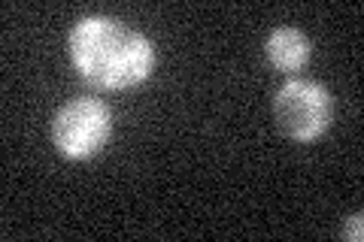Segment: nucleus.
Listing matches in <instances>:
<instances>
[{
	"mask_svg": "<svg viewBox=\"0 0 364 242\" xmlns=\"http://www.w3.org/2000/svg\"><path fill=\"white\" fill-rule=\"evenodd\" d=\"M264 52H267V61L277 67V70L298 73L306 67V61H310L313 45H310V37L298 28H277L267 37Z\"/></svg>",
	"mask_w": 364,
	"mask_h": 242,
	"instance_id": "4",
	"label": "nucleus"
},
{
	"mask_svg": "<svg viewBox=\"0 0 364 242\" xmlns=\"http://www.w3.org/2000/svg\"><path fill=\"white\" fill-rule=\"evenodd\" d=\"M346 239H352V242H361V212H355L346 221Z\"/></svg>",
	"mask_w": 364,
	"mask_h": 242,
	"instance_id": "5",
	"label": "nucleus"
},
{
	"mask_svg": "<svg viewBox=\"0 0 364 242\" xmlns=\"http://www.w3.org/2000/svg\"><path fill=\"white\" fill-rule=\"evenodd\" d=\"M67 52L76 73L100 91H124L149 79L155 67V49L140 31L119 18L91 16L76 21Z\"/></svg>",
	"mask_w": 364,
	"mask_h": 242,
	"instance_id": "1",
	"label": "nucleus"
},
{
	"mask_svg": "<svg viewBox=\"0 0 364 242\" xmlns=\"http://www.w3.org/2000/svg\"><path fill=\"white\" fill-rule=\"evenodd\" d=\"M273 119L294 143L318 140L334 121V97L322 82L289 79L273 97Z\"/></svg>",
	"mask_w": 364,
	"mask_h": 242,
	"instance_id": "2",
	"label": "nucleus"
},
{
	"mask_svg": "<svg viewBox=\"0 0 364 242\" xmlns=\"http://www.w3.org/2000/svg\"><path fill=\"white\" fill-rule=\"evenodd\" d=\"M112 112L95 97L67 100L52 119V140L67 158H91L109 143Z\"/></svg>",
	"mask_w": 364,
	"mask_h": 242,
	"instance_id": "3",
	"label": "nucleus"
}]
</instances>
